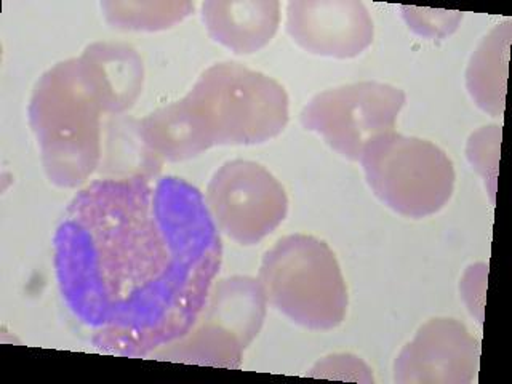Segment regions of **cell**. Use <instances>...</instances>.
<instances>
[{"label":"cell","mask_w":512,"mask_h":384,"mask_svg":"<svg viewBox=\"0 0 512 384\" xmlns=\"http://www.w3.org/2000/svg\"><path fill=\"white\" fill-rule=\"evenodd\" d=\"M205 204L218 231L236 244L252 247L276 231L288 213L284 186L253 160L224 162L205 192Z\"/></svg>","instance_id":"cell-7"},{"label":"cell","mask_w":512,"mask_h":384,"mask_svg":"<svg viewBox=\"0 0 512 384\" xmlns=\"http://www.w3.org/2000/svg\"><path fill=\"white\" fill-rule=\"evenodd\" d=\"M261 287L268 304L312 332L343 324L348 287L340 263L324 240L292 234L277 240L261 261Z\"/></svg>","instance_id":"cell-4"},{"label":"cell","mask_w":512,"mask_h":384,"mask_svg":"<svg viewBox=\"0 0 512 384\" xmlns=\"http://www.w3.org/2000/svg\"><path fill=\"white\" fill-rule=\"evenodd\" d=\"M103 96L84 60L69 58L37 80L28 119L48 181L56 188L82 186L101 159Z\"/></svg>","instance_id":"cell-2"},{"label":"cell","mask_w":512,"mask_h":384,"mask_svg":"<svg viewBox=\"0 0 512 384\" xmlns=\"http://www.w3.org/2000/svg\"><path fill=\"white\" fill-rule=\"evenodd\" d=\"M488 264L476 263L469 266L461 279V295L469 312L477 322H484L485 293H487Z\"/></svg>","instance_id":"cell-18"},{"label":"cell","mask_w":512,"mask_h":384,"mask_svg":"<svg viewBox=\"0 0 512 384\" xmlns=\"http://www.w3.org/2000/svg\"><path fill=\"white\" fill-rule=\"evenodd\" d=\"M175 104L199 156L215 146L266 143L284 132L290 119L284 85L229 61L205 69Z\"/></svg>","instance_id":"cell-3"},{"label":"cell","mask_w":512,"mask_h":384,"mask_svg":"<svg viewBox=\"0 0 512 384\" xmlns=\"http://www.w3.org/2000/svg\"><path fill=\"white\" fill-rule=\"evenodd\" d=\"M360 164L373 194L405 218L436 215L455 191V167L447 152L396 130L370 141Z\"/></svg>","instance_id":"cell-5"},{"label":"cell","mask_w":512,"mask_h":384,"mask_svg":"<svg viewBox=\"0 0 512 384\" xmlns=\"http://www.w3.org/2000/svg\"><path fill=\"white\" fill-rule=\"evenodd\" d=\"M479 341L456 319H431L400 351L394 380L400 384H469L479 372Z\"/></svg>","instance_id":"cell-8"},{"label":"cell","mask_w":512,"mask_h":384,"mask_svg":"<svg viewBox=\"0 0 512 384\" xmlns=\"http://www.w3.org/2000/svg\"><path fill=\"white\" fill-rule=\"evenodd\" d=\"M80 58L87 64L108 114H124L135 106L143 92L144 64L132 45L95 42Z\"/></svg>","instance_id":"cell-11"},{"label":"cell","mask_w":512,"mask_h":384,"mask_svg":"<svg viewBox=\"0 0 512 384\" xmlns=\"http://www.w3.org/2000/svg\"><path fill=\"white\" fill-rule=\"evenodd\" d=\"M266 306L268 300L260 280L229 277L215 285L199 319L234 336L248 348L263 327Z\"/></svg>","instance_id":"cell-12"},{"label":"cell","mask_w":512,"mask_h":384,"mask_svg":"<svg viewBox=\"0 0 512 384\" xmlns=\"http://www.w3.org/2000/svg\"><path fill=\"white\" fill-rule=\"evenodd\" d=\"M407 95L381 82H357L317 93L301 111V124L344 159L360 162L370 141L394 132Z\"/></svg>","instance_id":"cell-6"},{"label":"cell","mask_w":512,"mask_h":384,"mask_svg":"<svg viewBox=\"0 0 512 384\" xmlns=\"http://www.w3.org/2000/svg\"><path fill=\"white\" fill-rule=\"evenodd\" d=\"M309 376L314 378H330V380L360 381L373 383L372 370L364 360L351 354H333L324 357L311 368Z\"/></svg>","instance_id":"cell-17"},{"label":"cell","mask_w":512,"mask_h":384,"mask_svg":"<svg viewBox=\"0 0 512 384\" xmlns=\"http://www.w3.org/2000/svg\"><path fill=\"white\" fill-rule=\"evenodd\" d=\"M288 36L311 55L349 60L373 44L372 15L359 0H295L287 5Z\"/></svg>","instance_id":"cell-9"},{"label":"cell","mask_w":512,"mask_h":384,"mask_svg":"<svg viewBox=\"0 0 512 384\" xmlns=\"http://www.w3.org/2000/svg\"><path fill=\"white\" fill-rule=\"evenodd\" d=\"M501 154V127H482L469 136L466 156L472 168L484 178L487 192L495 202L496 178Z\"/></svg>","instance_id":"cell-15"},{"label":"cell","mask_w":512,"mask_h":384,"mask_svg":"<svg viewBox=\"0 0 512 384\" xmlns=\"http://www.w3.org/2000/svg\"><path fill=\"white\" fill-rule=\"evenodd\" d=\"M208 36L236 55H253L274 39L280 26L277 0H208L202 4Z\"/></svg>","instance_id":"cell-10"},{"label":"cell","mask_w":512,"mask_h":384,"mask_svg":"<svg viewBox=\"0 0 512 384\" xmlns=\"http://www.w3.org/2000/svg\"><path fill=\"white\" fill-rule=\"evenodd\" d=\"M56 280L104 354L148 357L204 311L223 260L205 197L188 181L144 173L87 184L56 229Z\"/></svg>","instance_id":"cell-1"},{"label":"cell","mask_w":512,"mask_h":384,"mask_svg":"<svg viewBox=\"0 0 512 384\" xmlns=\"http://www.w3.org/2000/svg\"><path fill=\"white\" fill-rule=\"evenodd\" d=\"M104 20L119 31H165L181 23L194 12L186 0L176 2H135V0H104L101 2Z\"/></svg>","instance_id":"cell-14"},{"label":"cell","mask_w":512,"mask_h":384,"mask_svg":"<svg viewBox=\"0 0 512 384\" xmlns=\"http://www.w3.org/2000/svg\"><path fill=\"white\" fill-rule=\"evenodd\" d=\"M512 21L496 24L472 53L466 71V88L477 108L490 116H503L508 88Z\"/></svg>","instance_id":"cell-13"},{"label":"cell","mask_w":512,"mask_h":384,"mask_svg":"<svg viewBox=\"0 0 512 384\" xmlns=\"http://www.w3.org/2000/svg\"><path fill=\"white\" fill-rule=\"evenodd\" d=\"M408 28L428 39H445L452 36L463 21V13L432 10V8L400 7Z\"/></svg>","instance_id":"cell-16"}]
</instances>
